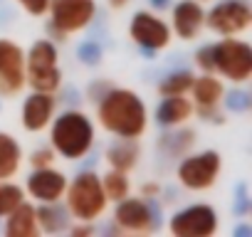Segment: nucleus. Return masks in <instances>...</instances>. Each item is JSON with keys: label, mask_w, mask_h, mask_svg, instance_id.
<instances>
[{"label": "nucleus", "mask_w": 252, "mask_h": 237, "mask_svg": "<svg viewBox=\"0 0 252 237\" xmlns=\"http://www.w3.org/2000/svg\"><path fill=\"white\" fill-rule=\"evenodd\" d=\"M55 111V96L47 91H35L32 96H28L25 106H23V126L28 131H42Z\"/></svg>", "instance_id": "nucleus-14"}, {"label": "nucleus", "mask_w": 252, "mask_h": 237, "mask_svg": "<svg viewBox=\"0 0 252 237\" xmlns=\"http://www.w3.org/2000/svg\"><path fill=\"white\" fill-rule=\"evenodd\" d=\"M101 188H104V195L106 200H124L126 195H129V180H126V173L121 171H111L104 176L101 180Z\"/></svg>", "instance_id": "nucleus-21"}, {"label": "nucleus", "mask_w": 252, "mask_h": 237, "mask_svg": "<svg viewBox=\"0 0 252 237\" xmlns=\"http://www.w3.org/2000/svg\"><path fill=\"white\" fill-rule=\"evenodd\" d=\"M106 158H109V163H111L114 171L126 173V171H131V168L136 166V161H139V148H136V144L129 139V141L114 144V146L109 148Z\"/></svg>", "instance_id": "nucleus-20"}, {"label": "nucleus", "mask_w": 252, "mask_h": 237, "mask_svg": "<svg viewBox=\"0 0 252 237\" xmlns=\"http://www.w3.org/2000/svg\"><path fill=\"white\" fill-rule=\"evenodd\" d=\"M218 230V215L208 205H193L173 215L171 232L176 237H208Z\"/></svg>", "instance_id": "nucleus-9"}, {"label": "nucleus", "mask_w": 252, "mask_h": 237, "mask_svg": "<svg viewBox=\"0 0 252 237\" xmlns=\"http://www.w3.org/2000/svg\"><path fill=\"white\" fill-rule=\"evenodd\" d=\"M94 144V129L92 121L79 111L62 114L52 126V146L60 156L69 161H79L89 153Z\"/></svg>", "instance_id": "nucleus-2"}, {"label": "nucleus", "mask_w": 252, "mask_h": 237, "mask_svg": "<svg viewBox=\"0 0 252 237\" xmlns=\"http://www.w3.org/2000/svg\"><path fill=\"white\" fill-rule=\"evenodd\" d=\"M99 57H101V50H99L94 42H84V45L79 47V59H82L84 64H96Z\"/></svg>", "instance_id": "nucleus-25"}, {"label": "nucleus", "mask_w": 252, "mask_h": 237, "mask_svg": "<svg viewBox=\"0 0 252 237\" xmlns=\"http://www.w3.org/2000/svg\"><path fill=\"white\" fill-rule=\"evenodd\" d=\"M195 59H198V67L200 69H205L208 74L215 69V62H213V45H208V47H203L198 55H195Z\"/></svg>", "instance_id": "nucleus-27"}, {"label": "nucleus", "mask_w": 252, "mask_h": 237, "mask_svg": "<svg viewBox=\"0 0 252 237\" xmlns=\"http://www.w3.org/2000/svg\"><path fill=\"white\" fill-rule=\"evenodd\" d=\"M131 37L136 45H141L144 50L149 52H156V50H163L168 42H171V30L163 20H158L156 15L151 13H136L134 20H131Z\"/></svg>", "instance_id": "nucleus-11"}, {"label": "nucleus", "mask_w": 252, "mask_h": 237, "mask_svg": "<svg viewBox=\"0 0 252 237\" xmlns=\"http://www.w3.org/2000/svg\"><path fill=\"white\" fill-rule=\"evenodd\" d=\"M227 106H230L232 111H247V109H250V94H245V91H232V94L227 96Z\"/></svg>", "instance_id": "nucleus-26"}, {"label": "nucleus", "mask_w": 252, "mask_h": 237, "mask_svg": "<svg viewBox=\"0 0 252 237\" xmlns=\"http://www.w3.org/2000/svg\"><path fill=\"white\" fill-rule=\"evenodd\" d=\"M60 69H57V50L52 42L40 40L32 45L30 55H28V82L35 91H57L60 87Z\"/></svg>", "instance_id": "nucleus-4"}, {"label": "nucleus", "mask_w": 252, "mask_h": 237, "mask_svg": "<svg viewBox=\"0 0 252 237\" xmlns=\"http://www.w3.org/2000/svg\"><path fill=\"white\" fill-rule=\"evenodd\" d=\"M250 23H252V10H250L247 3H240V0L220 3L208 15V28L215 30L218 35H225V37L245 32L250 28Z\"/></svg>", "instance_id": "nucleus-8"}, {"label": "nucleus", "mask_w": 252, "mask_h": 237, "mask_svg": "<svg viewBox=\"0 0 252 237\" xmlns=\"http://www.w3.org/2000/svg\"><path fill=\"white\" fill-rule=\"evenodd\" d=\"M218 173H220V156L215 151L190 156L178 166V180L188 190H208L210 185H215Z\"/></svg>", "instance_id": "nucleus-7"}, {"label": "nucleus", "mask_w": 252, "mask_h": 237, "mask_svg": "<svg viewBox=\"0 0 252 237\" xmlns=\"http://www.w3.org/2000/svg\"><path fill=\"white\" fill-rule=\"evenodd\" d=\"M190 89H193V96H195V106H198V111H200L203 116H210V114L215 111L220 96H222V84H220L215 77L205 74V77L193 79V87H190Z\"/></svg>", "instance_id": "nucleus-16"}, {"label": "nucleus", "mask_w": 252, "mask_h": 237, "mask_svg": "<svg viewBox=\"0 0 252 237\" xmlns=\"http://www.w3.org/2000/svg\"><path fill=\"white\" fill-rule=\"evenodd\" d=\"M52 161H55V151H50V148L35 151V153H32V158H30V163H32L35 168H45V166H50Z\"/></svg>", "instance_id": "nucleus-29"}, {"label": "nucleus", "mask_w": 252, "mask_h": 237, "mask_svg": "<svg viewBox=\"0 0 252 237\" xmlns=\"http://www.w3.org/2000/svg\"><path fill=\"white\" fill-rule=\"evenodd\" d=\"M8 235L10 237H35L37 235V217L35 207L28 203H20L15 210L8 212Z\"/></svg>", "instance_id": "nucleus-18"}, {"label": "nucleus", "mask_w": 252, "mask_h": 237, "mask_svg": "<svg viewBox=\"0 0 252 237\" xmlns=\"http://www.w3.org/2000/svg\"><path fill=\"white\" fill-rule=\"evenodd\" d=\"M99 121L121 139H139L146 131V106L129 89H114L99 101Z\"/></svg>", "instance_id": "nucleus-1"}, {"label": "nucleus", "mask_w": 252, "mask_h": 237, "mask_svg": "<svg viewBox=\"0 0 252 237\" xmlns=\"http://www.w3.org/2000/svg\"><path fill=\"white\" fill-rule=\"evenodd\" d=\"M215 69L232 82H247L252 74V50L240 40H222L213 45Z\"/></svg>", "instance_id": "nucleus-5"}, {"label": "nucleus", "mask_w": 252, "mask_h": 237, "mask_svg": "<svg viewBox=\"0 0 252 237\" xmlns=\"http://www.w3.org/2000/svg\"><path fill=\"white\" fill-rule=\"evenodd\" d=\"M20 158H23V153H20L18 141L8 134H0V180H5V178L18 173Z\"/></svg>", "instance_id": "nucleus-19"}, {"label": "nucleus", "mask_w": 252, "mask_h": 237, "mask_svg": "<svg viewBox=\"0 0 252 237\" xmlns=\"http://www.w3.org/2000/svg\"><path fill=\"white\" fill-rule=\"evenodd\" d=\"M28 190L40 203H57L67 190V178L60 171H52L45 166V168H37L28 178Z\"/></svg>", "instance_id": "nucleus-12"}, {"label": "nucleus", "mask_w": 252, "mask_h": 237, "mask_svg": "<svg viewBox=\"0 0 252 237\" xmlns=\"http://www.w3.org/2000/svg\"><path fill=\"white\" fill-rule=\"evenodd\" d=\"M25 84L23 50L8 40H0V96L18 94Z\"/></svg>", "instance_id": "nucleus-10"}, {"label": "nucleus", "mask_w": 252, "mask_h": 237, "mask_svg": "<svg viewBox=\"0 0 252 237\" xmlns=\"http://www.w3.org/2000/svg\"><path fill=\"white\" fill-rule=\"evenodd\" d=\"M193 74L190 72H176V74H171V77H166L163 82H161V87H158V91L163 94V96H176V94H186L190 87H193Z\"/></svg>", "instance_id": "nucleus-23"}, {"label": "nucleus", "mask_w": 252, "mask_h": 237, "mask_svg": "<svg viewBox=\"0 0 252 237\" xmlns=\"http://www.w3.org/2000/svg\"><path fill=\"white\" fill-rule=\"evenodd\" d=\"M20 5L30 13V15H45L50 8V0H20Z\"/></svg>", "instance_id": "nucleus-28"}, {"label": "nucleus", "mask_w": 252, "mask_h": 237, "mask_svg": "<svg viewBox=\"0 0 252 237\" xmlns=\"http://www.w3.org/2000/svg\"><path fill=\"white\" fill-rule=\"evenodd\" d=\"M190 114H193V104L183 94H176V96H166L163 99V104L158 106L156 118H158L161 126H178V124L186 121Z\"/></svg>", "instance_id": "nucleus-17"}, {"label": "nucleus", "mask_w": 252, "mask_h": 237, "mask_svg": "<svg viewBox=\"0 0 252 237\" xmlns=\"http://www.w3.org/2000/svg\"><path fill=\"white\" fill-rule=\"evenodd\" d=\"M67 205H69L72 215L84 222H92L94 217H99L106 207V195H104L101 180L94 173H82L79 178H74V183L67 190Z\"/></svg>", "instance_id": "nucleus-3"}, {"label": "nucleus", "mask_w": 252, "mask_h": 237, "mask_svg": "<svg viewBox=\"0 0 252 237\" xmlns=\"http://www.w3.org/2000/svg\"><path fill=\"white\" fill-rule=\"evenodd\" d=\"M151 5L158 8V10H163V8H168V0H151Z\"/></svg>", "instance_id": "nucleus-30"}, {"label": "nucleus", "mask_w": 252, "mask_h": 237, "mask_svg": "<svg viewBox=\"0 0 252 237\" xmlns=\"http://www.w3.org/2000/svg\"><path fill=\"white\" fill-rule=\"evenodd\" d=\"M205 23V13L193 0H183L173 10V30L181 40H193Z\"/></svg>", "instance_id": "nucleus-15"}, {"label": "nucleus", "mask_w": 252, "mask_h": 237, "mask_svg": "<svg viewBox=\"0 0 252 237\" xmlns=\"http://www.w3.org/2000/svg\"><path fill=\"white\" fill-rule=\"evenodd\" d=\"M72 232H74V235H89V232H92V227H74Z\"/></svg>", "instance_id": "nucleus-32"}, {"label": "nucleus", "mask_w": 252, "mask_h": 237, "mask_svg": "<svg viewBox=\"0 0 252 237\" xmlns=\"http://www.w3.org/2000/svg\"><path fill=\"white\" fill-rule=\"evenodd\" d=\"M35 217L42 225V230H47V232H60V230L67 227V217L57 207V203H55V207L52 205H42L40 210H35Z\"/></svg>", "instance_id": "nucleus-22"}, {"label": "nucleus", "mask_w": 252, "mask_h": 237, "mask_svg": "<svg viewBox=\"0 0 252 237\" xmlns=\"http://www.w3.org/2000/svg\"><path fill=\"white\" fill-rule=\"evenodd\" d=\"M47 10L52 13V30L69 35L87 28L96 8L94 0H50Z\"/></svg>", "instance_id": "nucleus-6"}, {"label": "nucleus", "mask_w": 252, "mask_h": 237, "mask_svg": "<svg viewBox=\"0 0 252 237\" xmlns=\"http://www.w3.org/2000/svg\"><path fill=\"white\" fill-rule=\"evenodd\" d=\"M126 3H129V0H109V5H111V8H124Z\"/></svg>", "instance_id": "nucleus-31"}, {"label": "nucleus", "mask_w": 252, "mask_h": 237, "mask_svg": "<svg viewBox=\"0 0 252 237\" xmlns=\"http://www.w3.org/2000/svg\"><path fill=\"white\" fill-rule=\"evenodd\" d=\"M23 203V190L10 183H0V217L8 215Z\"/></svg>", "instance_id": "nucleus-24"}, {"label": "nucleus", "mask_w": 252, "mask_h": 237, "mask_svg": "<svg viewBox=\"0 0 252 237\" xmlns=\"http://www.w3.org/2000/svg\"><path fill=\"white\" fill-rule=\"evenodd\" d=\"M144 193H146V195H151V193L156 195V193H158V185H146V188H144Z\"/></svg>", "instance_id": "nucleus-33"}, {"label": "nucleus", "mask_w": 252, "mask_h": 237, "mask_svg": "<svg viewBox=\"0 0 252 237\" xmlns=\"http://www.w3.org/2000/svg\"><path fill=\"white\" fill-rule=\"evenodd\" d=\"M116 222L126 232H151L156 227V220L151 215V207L144 200H119L116 207Z\"/></svg>", "instance_id": "nucleus-13"}]
</instances>
